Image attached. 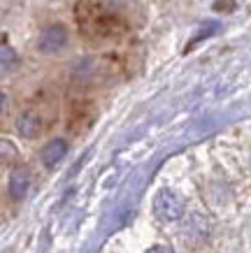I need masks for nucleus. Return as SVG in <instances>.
Here are the masks:
<instances>
[{"mask_svg":"<svg viewBox=\"0 0 251 253\" xmlns=\"http://www.w3.org/2000/svg\"><path fill=\"white\" fill-rule=\"evenodd\" d=\"M28 186H31V174H28V169H14L12 176H9V193L14 195V198H23L26 191H28Z\"/></svg>","mask_w":251,"mask_h":253,"instance_id":"5","label":"nucleus"},{"mask_svg":"<svg viewBox=\"0 0 251 253\" xmlns=\"http://www.w3.org/2000/svg\"><path fill=\"white\" fill-rule=\"evenodd\" d=\"M77 21L84 35L96 40L102 38H114L126 31V21L112 9L102 7V5H93V2H84L77 7Z\"/></svg>","mask_w":251,"mask_h":253,"instance_id":"1","label":"nucleus"},{"mask_svg":"<svg viewBox=\"0 0 251 253\" xmlns=\"http://www.w3.org/2000/svg\"><path fill=\"white\" fill-rule=\"evenodd\" d=\"M40 130H42V119L38 114L28 112V114H23L19 119V132L23 137H38Z\"/></svg>","mask_w":251,"mask_h":253,"instance_id":"6","label":"nucleus"},{"mask_svg":"<svg viewBox=\"0 0 251 253\" xmlns=\"http://www.w3.org/2000/svg\"><path fill=\"white\" fill-rule=\"evenodd\" d=\"M65 151H68V144H65L63 139H51V142L42 149V163H45L47 168H56V165L63 161Z\"/></svg>","mask_w":251,"mask_h":253,"instance_id":"4","label":"nucleus"},{"mask_svg":"<svg viewBox=\"0 0 251 253\" xmlns=\"http://www.w3.org/2000/svg\"><path fill=\"white\" fill-rule=\"evenodd\" d=\"M65 42H68V33H65V28H61V26H51V28H47V31L42 33V38H40V49L47 51V54H53V51L63 49Z\"/></svg>","mask_w":251,"mask_h":253,"instance_id":"3","label":"nucleus"},{"mask_svg":"<svg viewBox=\"0 0 251 253\" xmlns=\"http://www.w3.org/2000/svg\"><path fill=\"white\" fill-rule=\"evenodd\" d=\"M153 211L163 221H179L186 211V200L172 188H160L153 198Z\"/></svg>","mask_w":251,"mask_h":253,"instance_id":"2","label":"nucleus"},{"mask_svg":"<svg viewBox=\"0 0 251 253\" xmlns=\"http://www.w3.org/2000/svg\"><path fill=\"white\" fill-rule=\"evenodd\" d=\"M16 65V54L14 49L7 44H0V77L5 75V72H9V70Z\"/></svg>","mask_w":251,"mask_h":253,"instance_id":"7","label":"nucleus"},{"mask_svg":"<svg viewBox=\"0 0 251 253\" xmlns=\"http://www.w3.org/2000/svg\"><path fill=\"white\" fill-rule=\"evenodd\" d=\"M2 107H5V95L0 93V112H2Z\"/></svg>","mask_w":251,"mask_h":253,"instance_id":"9","label":"nucleus"},{"mask_svg":"<svg viewBox=\"0 0 251 253\" xmlns=\"http://www.w3.org/2000/svg\"><path fill=\"white\" fill-rule=\"evenodd\" d=\"M147 253H172V249H167V246H153Z\"/></svg>","mask_w":251,"mask_h":253,"instance_id":"8","label":"nucleus"}]
</instances>
